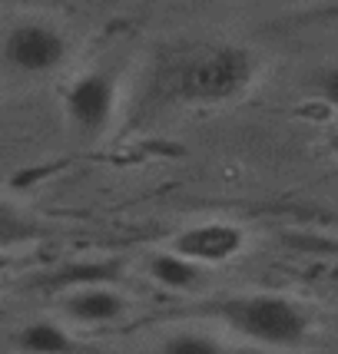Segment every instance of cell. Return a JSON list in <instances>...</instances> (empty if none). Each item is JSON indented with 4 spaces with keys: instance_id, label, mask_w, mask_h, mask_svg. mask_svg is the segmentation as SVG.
Masks as SVG:
<instances>
[{
    "instance_id": "obj_1",
    "label": "cell",
    "mask_w": 338,
    "mask_h": 354,
    "mask_svg": "<svg viewBox=\"0 0 338 354\" xmlns=\"http://www.w3.org/2000/svg\"><path fill=\"white\" fill-rule=\"evenodd\" d=\"M213 315L235 335L265 348H299L308 338V315L282 295H232L215 301Z\"/></svg>"
},
{
    "instance_id": "obj_2",
    "label": "cell",
    "mask_w": 338,
    "mask_h": 354,
    "mask_svg": "<svg viewBox=\"0 0 338 354\" xmlns=\"http://www.w3.org/2000/svg\"><path fill=\"white\" fill-rule=\"evenodd\" d=\"M256 53L239 44H213L193 53L183 63V70L176 73V93L186 103H199V106H213V103H226L235 100L249 83L256 80Z\"/></svg>"
},
{
    "instance_id": "obj_3",
    "label": "cell",
    "mask_w": 338,
    "mask_h": 354,
    "mask_svg": "<svg viewBox=\"0 0 338 354\" xmlns=\"http://www.w3.org/2000/svg\"><path fill=\"white\" fill-rule=\"evenodd\" d=\"M70 60V33L57 20L24 17L14 20L0 40V63L20 80H40L60 73Z\"/></svg>"
},
{
    "instance_id": "obj_4",
    "label": "cell",
    "mask_w": 338,
    "mask_h": 354,
    "mask_svg": "<svg viewBox=\"0 0 338 354\" xmlns=\"http://www.w3.org/2000/svg\"><path fill=\"white\" fill-rule=\"evenodd\" d=\"M63 113L66 123L80 136H100L107 133L116 113V83L103 70L80 73L63 93Z\"/></svg>"
},
{
    "instance_id": "obj_5",
    "label": "cell",
    "mask_w": 338,
    "mask_h": 354,
    "mask_svg": "<svg viewBox=\"0 0 338 354\" xmlns=\"http://www.w3.org/2000/svg\"><path fill=\"white\" fill-rule=\"evenodd\" d=\"M246 232L232 222H199V225L176 232L169 248L199 268H213V265H226L239 259L246 252Z\"/></svg>"
},
{
    "instance_id": "obj_6",
    "label": "cell",
    "mask_w": 338,
    "mask_h": 354,
    "mask_svg": "<svg viewBox=\"0 0 338 354\" xmlns=\"http://www.w3.org/2000/svg\"><path fill=\"white\" fill-rule=\"evenodd\" d=\"M130 308L123 295L113 285H83V288H70L63 311L80 324H113L120 322Z\"/></svg>"
},
{
    "instance_id": "obj_7",
    "label": "cell",
    "mask_w": 338,
    "mask_h": 354,
    "mask_svg": "<svg viewBox=\"0 0 338 354\" xmlns=\"http://www.w3.org/2000/svg\"><path fill=\"white\" fill-rule=\"evenodd\" d=\"M146 272L156 285H163L169 292H196L202 281H206V268L193 265L189 259L176 255L172 248H163V252H153L146 259Z\"/></svg>"
},
{
    "instance_id": "obj_8",
    "label": "cell",
    "mask_w": 338,
    "mask_h": 354,
    "mask_svg": "<svg viewBox=\"0 0 338 354\" xmlns=\"http://www.w3.org/2000/svg\"><path fill=\"white\" fill-rule=\"evenodd\" d=\"M20 351L27 354H70L73 341L57 322H30L20 335H17Z\"/></svg>"
},
{
    "instance_id": "obj_9",
    "label": "cell",
    "mask_w": 338,
    "mask_h": 354,
    "mask_svg": "<svg viewBox=\"0 0 338 354\" xmlns=\"http://www.w3.org/2000/svg\"><path fill=\"white\" fill-rule=\"evenodd\" d=\"M37 232H40V222L33 218V212L10 199H0V248L30 242L37 239Z\"/></svg>"
},
{
    "instance_id": "obj_10",
    "label": "cell",
    "mask_w": 338,
    "mask_h": 354,
    "mask_svg": "<svg viewBox=\"0 0 338 354\" xmlns=\"http://www.w3.org/2000/svg\"><path fill=\"white\" fill-rule=\"evenodd\" d=\"M156 354H229L226 344L206 331H196V328H183V331H172L159 341Z\"/></svg>"
},
{
    "instance_id": "obj_11",
    "label": "cell",
    "mask_w": 338,
    "mask_h": 354,
    "mask_svg": "<svg viewBox=\"0 0 338 354\" xmlns=\"http://www.w3.org/2000/svg\"><path fill=\"white\" fill-rule=\"evenodd\" d=\"M322 93H325V100L338 109V66H332V70L322 73Z\"/></svg>"
}]
</instances>
